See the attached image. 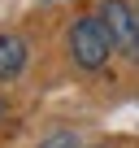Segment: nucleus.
Here are the masks:
<instances>
[{
	"instance_id": "1",
	"label": "nucleus",
	"mask_w": 139,
	"mask_h": 148,
	"mask_svg": "<svg viewBox=\"0 0 139 148\" xmlns=\"http://www.w3.org/2000/svg\"><path fill=\"white\" fill-rule=\"evenodd\" d=\"M70 52H74V61L83 70H104L109 52H113V39L104 31L100 18H74V26H70Z\"/></svg>"
},
{
	"instance_id": "2",
	"label": "nucleus",
	"mask_w": 139,
	"mask_h": 148,
	"mask_svg": "<svg viewBox=\"0 0 139 148\" xmlns=\"http://www.w3.org/2000/svg\"><path fill=\"white\" fill-rule=\"evenodd\" d=\"M100 22H104V31H109L113 48L139 61V13L126 5V0H104V9H100Z\"/></svg>"
},
{
	"instance_id": "3",
	"label": "nucleus",
	"mask_w": 139,
	"mask_h": 148,
	"mask_svg": "<svg viewBox=\"0 0 139 148\" xmlns=\"http://www.w3.org/2000/svg\"><path fill=\"white\" fill-rule=\"evenodd\" d=\"M26 57L31 52H26V39L22 35H9V31L0 35V83H13L18 74L26 70Z\"/></svg>"
},
{
	"instance_id": "4",
	"label": "nucleus",
	"mask_w": 139,
	"mask_h": 148,
	"mask_svg": "<svg viewBox=\"0 0 139 148\" xmlns=\"http://www.w3.org/2000/svg\"><path fill=\"white\" fill-rule=\"evenodd\" d=\"M39 148H78V135H74V131H52Z\"/></svg>"
}]
</instances>
